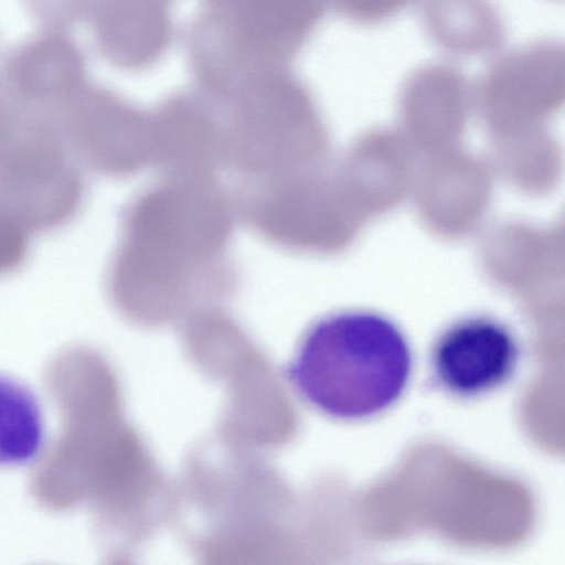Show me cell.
Returning a JSON list of instances; mask_svg holds the SVG:
<instances>
[{"instance_id": "30bf717a", "label": "cell", "mask_w": 565, "mask_h": 565, "mask_svg": "<svg viewBox=\"0 0 565 565\" xmlns=\"http://www.w3.org/2000/svg\"><path fill=\"white\" fill-rule=\"evenodd\" d=\"M41 29L66 31L88 19L95 0H21Z\"/></svg>"}, {"instance_id": "5b68a950", "label": "cell", "mask_w": 565, "mask_h": 565, "mask_svg": "<svg viewBox=\"0 0 565 565\" xmlns=\"http://www.w3.org/2000/svg\"><path fill=\"white\" fill-rule=\"evenodd\" d=\"M519 345L502 323L484 317L461 320L436 341L431 353L434 377L458 396L489 392L513 374Z\"/></svg>"}, {"instance_id": "52a82bcc", "label": "cell", "mask_w": 565, "mask_h": 565, "mask_svg": "<svg viewBox=\"0 0 565 565\" xmlns=\"http://www.w3.org/2000/svg\"><path fill=\"white\" fill-rule=\"evenodd\" d=\"M171 3L172 0H95L87 20L99 54L121 70L151 67L172 41Z\"/></svg>"}, {"instance_id": "6da1fadb", "label": "cell", "mask_w": 565, "mask_h": 565, "mask_svg": "<svg viewBox=\"0 0 565 565\" xmlns=\"http://www.w3.org/2000/svg\"><path fill=\"white\" fill-rule=\"evenodd\" d=\"M413 369L409 344L383 316L344 311L306 332L286 375L303 399L339 419H362L392 406Z\"/></svg>"}, {"instance_id": "ba28073f", "label": "cell", "mask_w": 565, "mask_h": 565, "mask_svg": "<svg viewBox=\"0 0 565 565\" xmlns=\"http://www.w3.org/2000/svg\"><path fill=\"white\" fill-rule=\"evenodd\" d=\"M420 17L430 41L454 55L490 54L504 42L503 22L489 0H423Z\"/></svg>"}, {"instance_id": "7a4b0ae2", "label": "cell", "mask_w": 565, "mask_h": 565, "mask_svg": "<svg viewBox=\"0 0 565 565\" xmlns=\"http://www.w3.org/2000/svg\"><path fill=\"white\" fill-rule=\"evenodd\" d=\"M0 57V216L30 235L70 223L85 200L82 166L53 113L8 87Z\"/></svg>"}, {"instance_id": "3957f363", "label": "cell", "mask_w": 565, "mask_h": 565, "mask_svg": "<svg viewBox=\"0 0 565 565\" xmlns=\"http://www.w3.org/2000/svg\"><path fill=\"white\" fill-rule=\"evenodd\" d=\"M328 0H204L186 33L199 88L220 90L262 71L289 67Z\"/></svg>"}, {"instance_id": "8992f818", "label": "cell", "mask_w": 565, "mask_h": 565, "mask_svg": "<svg viewBox=\"0 0 565 565\" xmlns=\"http://www.w3.org/2000/svg\"><path fill=\"white\" fill-rule=\"evenodd\" d=\"M2 70L14 95L51 113L88 83L84 53L66 31L40 29L4 56Z\"/></svg>"}, {"instance_id": "8fae6325", "label": "cell", "mask_w": 565, "mask_h": 565, "mask_svg": "<svg viewBox=\"0 0 565 565\" xmlns=\"http://www.w3.org/2000/svg\"><path fill=\"white\" fill-rule=\"evenodd\" d=\"M415 0H328L342 18L363 25L382 23Z\"/></svg>"}, {"instance_id": "277c9868", "label": "cell", "mask_w": 565, "mask_h": 565, "mask_svg": "<svg viewBox=\"0 0 565 565\" xmlns=\"http://www.w3.org/2000/svg\"><path fill=\"white\" fill-rule=\"evenodd\" d=\"M54 115L81 166L120 177L139 164L141 129L149 125L151 114L116 93L88 82Z\"/></svg>"}, {"instance_id": "9c48e42d", "label": "cell", "mask_w": 565, "mask_h": 565, "mask_svg": "<svg viewBox=\"0 0 565 565\" xmlns=\"http://www.w3.org/2000/svg\"><path fill=\"white\" fill-rule=\"evenodd\" d=\"M49 439L41 395L26 381L0 371V471L35 465L43 458Z\"/></svg>"}]
</instances>
